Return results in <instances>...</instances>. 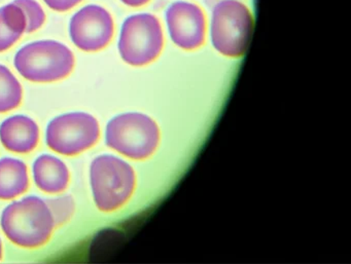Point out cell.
I'll return each mask as SVG.
<instances>
[{
  "instance_id": "cell-16",
  "label": "cell",
  "mask_w": 351,
  "mask_h": 264,
  "mask_svg": "<svg viewBox=\"0 0 351 264\" xmlns=\"http://www.w3.org/2000/svg\"><path fill=\"white\" fill-rule=\"evenodd\" d=\"M15 5L23 11L26 19L25 34H34L46 22V14L36 0H14Z\"/></svg>"
},
{
  "instance_id": "cell-3",
  "label": "cell",
  "mask_w": 351,
  "mask_h": 264,
  "mask_svg": "<svg viewBox=\"0 0 351 264\" xmlns=\"http://www.w3.org/2000/svg\"><path fill=\"white\" fill-rule=\"evenodd\" d=\"M18 72L32 83H54L71 75L75 56L55 40H40L20 49L14 60Z\"/></svg>"
},
{
  "instance_id": "cell-8",
  "label": "cell",
  "mask_w": 351,
  "mask_h": 264,
  "mask_svg": "<svg viewBox=\"0 0 351 264\" xmlns=\"http://www.w3.org/2000/svg\"><path fill=\"white\" fill-rule=\"evenodd\" d=\"M114 31L112 15L100 5L84 7L73 16L69 23L71 40L84 52L104 50L112 40Z\"/></svg>"
},
{
  "instance_id": "cell-2",
  "label": "cell",
  "mask_w": 351,
  "mask_h": 264,
  "mask_svg": "<svg viewBox=\"0 0 351 264\" xmlns=\"http://www.w3.org/2000/svg\"><path fill=\"white\" fill-rule=\"evenodd\" d=\"M90 181L96 207L110 213L127 204L136 185L134 170L114 155H99L90 167Z\"/></svg>"
},
{
  "instance_id": "cell-6",
  "label": "cell",
  "mask_w": 351,
  "mask_h": 264,
  "mask_svg": "<svg viewBox=\"0 0 351 264\" xmlns=\"http://www.w3.org/2000/svg\"><path fill=\"white\" fill-rule=\"evenodd\" d=\"M164 46L163 30L156 16L137 14L125 20L119 52L127 64L141 67L154 62Z\"/></svg>"
},
{
  "instance_id": "cell-14",
  "label": "cell",
  "mask_w": 351,
  "mask_h": 264,
  "mask_svg": "<svg viewBox=\"0 0 351 264\" xmlns=\"http://www.w3.org/2000/svg\"><path fill=\"white\" fill-rule=\"evenodd\" d=\"M23 97L21 85L5 65H0V114L11 111L20 105Z\"/></svg>"
},
{
  "instance_id": "cell-15",
  "label": "cell",
  "mask_w": 351,
  "mask_h": 264,
  "mask_svg": "<svg viewBox=\"0 0 351 264\" xmlns=\"http://www.w3.org/2000/svg\"><path fill=\"white\" fill-rule=\"evenodd\" d=\"M45 202L50 209L51 214L54 219L55 226H61L69 222L75 214V202L71 196L48 198L45 200Z\"/></svg>"
},
{
  "instance_id": "cell-17",
  "label": "cell",
  "mask_w": 351,
  "mask_h": 264,
  "mask_svg": "<svg viewBox=\"0 0 351 264\" xmlns=\"http://www.w3.org/2000/svg\"><path fill=\"white\" fill-rule=\"evenodd\" d=\"M83 0H44V3L53 11L67 12L73 9L75 5H79Z\"/></svg>"
},
{
  "instance_id": "cell-18",
  "label": "cell",
  "mask_w": 351,
  "mask_h": 264,
  "mask_svg": "<svg viewBox=\"0 0 351 264\" xmlns=\"http://www.w3.org/2000/svg\"><path fill=\"white\" fill-rule=\"evenodd\" d=\"M124 5L131 8H139L149 3L151 0H121Z\"/></svg>"
},
{
  "instance_id": "cell-12",
  "label": "cell",
  "mask_w": 351,
  "mask_h": 264,
  "mask_svg": "<svg viewBox=\"0 0 351 264\" xmlns=\"http://www.w3.org/2000/svg\"><path fill=\"white\" fill-rule=\"evenodd\" d=\"M27 167L13 157L0 159V200H12L27 190Z\"/></svg>"
},
{
  "instance_id": "cell-4",
  "label": "cell",
  "mask_w": 351,
  "mask_h": 264,
  "mask_svg": "<svg viewBox=\"0 0 351 264\" xmlns=\"http://www.w3.org/2000/svg\"><path fill=\"white\" fill-rule=\"evenodd\" d=\"M254 19L250 9L239 0H221L215 5L211 19V42L219 54L239 58L246 52Z\"/></svg>"
},
{
  "instance_id": "cell-9",
  "label": "cell",
  "mask_w": 351,
  "mask_h": 264,
  "mask_svg": "<svg viewBox=\"0 0 351 264\" xmlns=\"http://www.w3.org/2000/svg\"><path fill=\"white\" fill-rule=\"evenodd\" d=\"M166 22L170 38L178 48L194 51L204 44L206 20L199 5L176 1L168 8Z\"/></svg>"
},
{
  "instance_id": "cell-13",
  "label": "cell",
  "mask_w": 351,
  "mask_h": 264,
  "mask_svg": "<svg viewBox=\"0 0 351 264\" xmlns=\"http://www.w3.org/2000/svg\"><path fill=\"white\" fill-rule=\"evenodd\" d=\"M23 11L14 3L0 9V53L11 49L25 34Z\"/></svg>"
},
{
  "instance_id": "cell-11",
  "label": "cell",
  "mask_w": 351,
  "mask_h": 264,
  "mask_svg": "<svg viewBox=\"0 0 351 264\" xmlns=\"http://www.w3.org/2000/svg\"><path fill=\"white\" fill-rule=\"evenodd\" d=\"M34 177L40 190L48 194H58L66 189L69 185V168L58 157L40 155L34 163Z\"/></svg>"
},
{
  "instance_id": "cell-7",
  "label": "cell",
  "mask_w": 351,
  "mask_h": 264,
  "mask_svg": "<svg viewBox=\"0 0 351 264\" xmlns=\"http://www.w3.org/2000/svg\"><path fill=\"white\" fill-rule=\"evenodd\" d=\"M97 120L85 112L62 114L47 128V144L59 155L73 157L88 150L99 139Z\"/></svg>"
},
{
  "instance_id": "cell-5",
  "label": "cell",
  "mask_w": 351,
  "mask_h": 264,
  "mask_svg": "<svg viewBox=\"0 0 351 264\" xmlns=\"http://www.w3.org/2000/svg\"><path fill=\"white\" fill-rule=\"evenodd\" d=\"M106 145L132 159H145L154 155L160 142L157 124L145 114L131 112L116 116L108 122Z\"/></svg>"
},
{
  "instance_id": "cell-10",
  "label": "cell",
  "mask_w": 351,
  "mask_h": 264,
  "mask_svg": "<svg viewBox=\"0 0 351 264\" xmlns=\"http://www.w3.org/2000/svg\"><path fill=\"white\" fill-rule=\"evenodd\" d=\"M38 140L40 129L28 116H12L0 126V141L8 150L28 153L38 146Z\"/></svg>"
},
{
  "instance_id": "cell-1",
  "label": "cell",
  "mask_w": 351,
  "mask_h": 264,
  "mask_svg": "<svg viewBox=\"0 0 351 264\" xmlns=\"http://www.w3.org/2000/svg\"><path fill=\"white\" fill-rule=\"evenodd\" d=\"M0 224L10 241L27 249L44 246L56 227L50 209L38 196H27L8 206Z\"/></svg>"
},
{
  "instance_id": "cell-19",
  "label": "cell",
  "mask_w": 351,
  "mask_h": 264,
  "mask_svg": "<svg viewBox=\"0 0 351 264\" xmlns=\"http://www.w3.org/2000/svg\"><path fill=\"white\" fill-rule=\"evenodd\" d=\"M3 258V243H1V239H0V260Z\"/></svg>"
}]
</instances>
